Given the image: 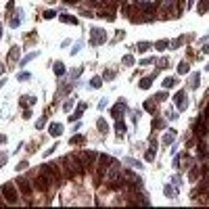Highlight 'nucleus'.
Listing matches in <instances>:
<instances>
[{
  "label": "nucleus",
  "instance_id": "nucleus-1",
  "mask_svg": "<svg viewBox=\"0 0 209 209\" xmlns=\"http://www.w3.org/2000/svg\"><path fill=\"white\" fill-rule=\"evenodd\" d=\"M63 169H65V176L67 178H73V176H82L86 169H84V165H82V159H80V155H73V153H69V155H65L63 157Z\"/></svg>",
  "mask_w": 209,
  "mask_h": 209
},
{
  "label": "nucleus",
  "instance_id": "nucleus-2",
  "mask_svg": "<svg viewBox=\"0 0 209 209\" xmlns=\"http://www.w3.org/2000/svg\"><path fill=\"white\" fill-rule=\"evenodd\" d=\"M0 192L4 197V201L11 203V205H17L19 203V188L15 182H4L2 186H0Z\"/></svg>",
  "mask_w": 209,
  "mask_h": 209
},
{
  "label": "nucleus",
  "instance_id": "nucleus-3",
  "mask_svg": "<svg viewBox=\"0 0 209 209\" xmlns=\"http://www.w3.org/2000/svg\"><path fill=\"white\" fill-rule=\"evenodd\" d=\"M40 172H42V174H46L52 182H59V184L63 182V174H61V169H59L56 163H42Z\"/></svg>",
  "mask_w": 209,
  "mask_h": 209
},
{
  "label": "nucleus",
  "instance_id": "nucleus-4",
  "mask_svg": "<svg viewBox=\"0 0 209 209\" xmlns=\"http://www.w3.org/2000/svg\"><path fill=\"white\" fill-rule=\"evenodd\" d=\"M80 159H82L84 169H86V172H92V169L96 167L98 153H94V151H84V153H80Z\"/></svg>",
  "mask_w": 209,
  "mask_h": 209
},
{
  "label": "nucleus",
  "instance_id": "nucleus-5",
  "mask_svg": "<svg viewBox=\"0 0 209 209\" xmlns=\"http://www.w3.org/2000/svg\"><path fill=\"white\" fill-rule=\"evenodd\" d=\"M52 184H55V182L50 180L46 174H42V172H38V176H36L34 180H32V186H34L36 190H42V192H46V190H48Z\"/></svg>",
  "mask_w": 209,
  "mask_h": 209
},
{
  "label": "nucleus",
  "instance_id": "nucleus-6",
  "mask_svg": "<svg viewBox=\"0 0 209 209\" xmlns=\"http://www.w3.org/2000/svg\"><path fill=\"white\" fill-rule=\"evenodd\" d=\"M117 163L115 157H109V155H98V176H103L104 172H109V167H113Z\"/></svg>",
  "mask_w": 209,
  "mask_h": 209
},
{
  "label": "nucleus",
  "instance_id": "nucleus-7",
  "mask_svg": "<svg viewBox=\"0 0 209 209\" xmlns=\"http://www.w3.org/2000/svg\"><path fill=\"white\" fill-rule=\"evenodd\" d=\"M107 40V32L100 27H92L90 29V46H98Z\"/></svg>",
  "mask_w": 209,
  "mask_h": 209
},
{
  "label": "nucleus",
  "instance_id": "nucleus-8",
  "mask_svg": "<svg viewBox=\"0 0 209 209\" xmlns=\"http://www.w3.org/2000/svg\"><path fill=\"white\" fill-rule=\"evenodd\" d=\"M15 184H17V188H19V192L23 197H29L32 195V182L29 180H25V178H23V176H19V178H15Z\"/></svg>",
  "mask_w": 209,
  "mask_h": 209
},
{
  "label": "nucleus",
  "instance_id": "nucleus-9",
  "mask_svg": "<svg viewBox=\"0 0 209 209\" xmlns=\"http://www.w3.org/2000/svg\"><path fill=\"white\" fill-rule=\"evenodd\" d=\"M125 111H128V107H125V103H124V100H119V103H117V104H115V107L111 109V115H113L115 119H121V115H124Z\"/></svg>",
  "mask_w": 209,
  "mask_h": 209
},
{
  "label": "nucleus",
  "instance_id": "nucleus-10",
  "mask_svg": "<svg viewBox=\"0 0 209 209\" xmlns=\"http://www.w3.org/2000/svg\"><path fill=\"white\" fill-rule=\"evenodd\" d=\"M174 98H176V104H178V109H180V111H184V109H186V104H188V100H186V92L180 90Z\"/></svg>",
  "mask_w": 209,
  "mask_h": 209
},
{
  "label": "nucleus",
  "instance_id": "nucleus-11",
  "mask_svg": "<svg viewBox=\"0 0 209 209\" xmlns=\"http://www.w3.org/2000/svg\"><path fill=\"white\" fill-rule=\"evenodd\" d=\"M207 128H209L207 121H205V119H199V121H197V125H195V134H197V136H205Z\"/></svg>",
  "mask_w": 209,
  "mask_h": 209
},
{
  "label": "nucleus",
  "instance_id": "nucleus-12",
  "mask_svg": "<svg viewBox=\"0 0 209 209\" xmlns=\"http://www.w3.org/2000/svg\"><path fill=\"white\" fill-rule=\"evenodd\" d=\"M84 111H86V103H80L77 104V109H75V113L73 115H69V121H75V119H80L84 115Z\"/></svg>",
  "mask_w": 209,
  "mask_h": 209
},
{
  "label": "nucleus",
  "instance_id": "nucleus-13",
  "mask_svg": "<svg viewBox=\"0 0 209 209\" xmlns=\"http://www.w3.org/2000/svg\"><path fill=\"white\" fill-rule=\"evenodd\" d=\"M153 80H155V75L142 77V80L138 82V88H140V90H146V88H151V86H153Z\"/></svg>",
  "mask_w": 209,
  "mask_h": 209
},
{
  "label": "nucleus",
  "instance_id": "nucleus-14",
  "mask_svg": "<svg viewBox=\"0 0 209 209\" xmlns=\"http://www.w3.org/2000/svg\"><path fill=\"white\" fill-rule=\"evenodd\" d=\"M48 132H50V136H61V134H63V125L61 124H50L48 125Z\"/></svg>",
  "mask_w": 209,
  "mask_h": 209
},
{
  "label": "nucleus",
  "instance_id": "nucleus-15",
  "mask_svg": "<svg viewBox=\"0 0 209 209\" xmlns=\"http://www.w3.org/2000/svg\"><path fill=\"white\" fill-rule=\"evenodd\" d=\"M199 176H201V169L199 167H190V172H188V180L190 182H199Z\"/></svg>",
  "mask_w": 209,
  "mask_h": 209
},
{
  "label": "nucleus",
  "instance_id": "nucleus-16",
  "mask_svg": "<svg viewBox=\"0 0 209 209\" xmlns=\"http://www.w3.org/2000/svg\"><path fill=\"white\" fill-rule=\"evenodd\" d=\"M115 130H117V138H124V132H125V121H124V119H117Z\"/></svg>",
  "mask_w": 209,
  "mask_h": 209
},
{
  "label": "nucleus",
  "instance_id": "nucleus-17",
  "mask_svg": "<svg viewBox=\"0 0 209 209\" xmlns=\"http://www.w3.org/2000/svg\"><path fill=\"white\" fill-rule=\"evenodd\" d=\"M100 86H103V77H100V75H94V77H92V80H90V88H94V90H98Z\"/></svg>",
  "mask_w": 209,
  "mask_h": 209
},
{
  "label": "nucleus",
  "instance_id": "nucleus-18",
  "mask_svg": "<svg viewBox=\"0 0 209 209\" xmlns=\"http://www.w3.org/2000/svg\"><path fill=\"white\" fill-rule=\"evenodd\" d=\"M59 21H63V23H71V25H77V19H75V17H71V15H61Z\"/></svg>",
  "mask_w": 209,
  "mask_h": 209
},
{
  "label": "nucleus",
  "instance_id": "nucleus-19",
  "mask_svg": "<svg viewBox=\"0 0 209 209\" xmlns=\"http://www.w3.org/2000/svg\"><path fill=\"white\" fill-rule=\"evenodd\" d=\"M52 69H55V73H56V75H65V71H67V69H65V65H63L61 61H59V63H55V67H52Z\"/></svg>",
  "mask_w": 209,
  "mask_h": 209
},
{
  "label": "nucleus",
  "instance_id": "nucleus-20",
  "mask_svg": "<svg viewBox=\"0 0 209 209\" xmlns=\"http://www.w3.org/2000/svg\"><path fill=\"white\" fill-rule=\"evenodd\" d=\"M174 140H176V132L172 130V132H167L165 136H163V144H172Z\"/></svg>",
  "mask_w": 209,
  "mask_h": 209
},
{
  "label": "nucleus",
  "instance_id": "nucleus-21",
  "mask_svg": "<svg viewBox=\"0 0 209 209\" xmlns=\"http://www.w3.org/2000/svg\"><path fill=\"white\" fill-rule=\"evenodd\" d=\"M186 40V36H182V38H178V40H174V42H169V46L167 48H172V50H176V48H180V44Z\"/></svg>",
  "mask_w": 209,
  "mask_h": 209
},
{
  "label": "nucleus",
  "instance_id": "nucleus-22",
  "mask_svg": "<svg viewBox=\"0 0 209 209\" xmlns=\"http://www.w3.org/2000/svg\"><path fill=\"white\" fill-rule=\"evenodd\" d=\"M8 59H11V61H17V59H19V46H13V48L8 50Z\"/></svg>",
  "mask_w": 209,
  "mask_h": 209
},
{
  "label": "nucleus",
  "instance_id": "nucleus-23",
  "mask_svg": "<svg viewBox=\"0 0 209 209\" xmlns=\"http://www.w3.org/2000/svg\"><path fill=\"white\" fill-rule=\"evenodd\" d=\"M96 125H98V130H100L103 134H107V132H109V125H107V121H104L103 117H100V119L96 121Z\"/></svg>",
  "mask_w": 209,
  "mask_h": 209
},
{
  "label": "nucleus",
  "instance_id": "nucleus-24",
  "mask_svg": "<svg viewBox=\"0 0 209 209\" xmlns=\"http://www.w3.org/2000/svg\"><path fill=\"white\" fill-rule=\"evenodd\" d=\"M69 142H71V144H84V142H86V138H84L82 134H75V136H71Z\"/></svg>",
  "mask_w": 209,
  "mask_h": 209
},
{
  "label": "nucleus",
  "instance_id": "nucleus-25",
  "mask_svg": "<svg viewBox=\"0 0 209 209\" xmlns=\"http://www.w3.org/2000/svg\"><path fill=\"white\" fill-rule=\"evenodd\" d=\"M167 46H169V42H167V40H157V42H155V48L159 50V52H161V50H165Z\"/></svg>",
  "mask_w": 209,
  "mask_h": 209
},
{
  "label": "nucleus",
  "instance_id": "nucleus-26",
  "mask_svg": "<svg viewBox=\"0 0 209 209\" xmlns=\"http://www.w3.org/2000/svg\"><path fill=\"white\" fill-rule=\"evenodd\" d=\"M163 192H165V195L169 197V199H172V197H176V195H178V188L174 190V186H169V184H167V186L163 188Z\"/></svg>",
  "mask_w": 209,
  "mask_h": 209
},
{
  "label": "nucleus",
  "instance_id": "nucleus-27",
  "mask_svg": "<svg viewBox=\"0 0 209 209\" xmlns=\"http://www.w3.org/2000/svg\"><path fill=\"white\" fill-rule=\"evenodd\" d=\"M148 48H151L148 42H138V44H136V50H138V52H146Z\"/></svg>",
  "mask_w": 209,
  "mask_h": 209
},
{
  "label": "nucleus",
  "instance_id": "nucleus-28",
  "mask_svg": "<svg viewBox=\"0 0 209 209\" xmlns=\"http://www.w3.org/2000/svg\"><path fill=\"white\" fill-rule=\"evenodd\" d=\"M188 71H190V65H188L186 61L178 65V73H182V75H184V73H188Z\"/></svg>",
  "mask_w": 209,
  "mask_h": 209
},
{
  "label": "nucleus",
  "instance_id": "nucleus-29",
  "mask_svg": "<svg viewBox=\"0 0 209 209\" xmlns=\"http://www.w3.org/2000/svg\"><path fill=\"white\" fill-rule=\"evenodd\" d=\"M209 8V0H201V4H199V15H205Z\"/></svg>",
  "mask_w": 209,
  "mask_h": 209
},
{
  "label": "nucleus",
  "instance_id": "nucleus-30",
  "mask_svg": "<svg viewBox=\"0 0 209 209\" xmlns=\"http://www.w3.org/2000/svg\"><path fill=\"white\" fill-rule=\"evenodd\" d=\"M36 56H38V52H29V55L25 56V59H21V63H19V65H21V67H23V65H25V63H29V61H34Z\"/></svg>",
  "mask_w": 209,
  "mask_h": 209
},
{
  "label": "nucleus",
  "instance_id": "nucleus-31",
  "mask_svg": "<svg viewBox=\"0 0 209 209\" xmlns=\"http://www.w3.org/2000/svg\"><path fill=\"white\" fill-rule=\"evenodd\" d=\"M190 88H192V90L199 88V73H192V77H190Z\"/></svg>",
  "mask_w": 209,
  "mask_h": 209
},
{
  "label": "nucleus",
  "instance_id": "nucleus-32",
  "mask_svg": "<svg viewBox=\"0 0 209 209\" xmlns=\"http://www.w3.org/2000/svg\"><path fill=\"white\" fill-rule=\"evenodd\" d=\"M29 77H32V73H29V71H21L19 75H17V80H19V82H27Z\"/></svg>",
  "mask_w": 209,
  "mask_h": 209
},
{
  "label": "nucleus",
  "instance_id": "nucleus-33",
  "mask_svg": "<svg viewBox=\"0 0 209 209\" xmlns=\"http://www.w3.org/2000/svg\"><path fill=\"white\" fill-rule=\"evenodd\" d=\"M155 100H157V103H163V100H167V92H157V94H155Z\"/></svg>",
  "mask_w": 209,
  "mask_h": 209
},
{
  "label": "nucleus",
  "instance_id": "nucleus-34",
  "mask_svg": "<svg viewBox=\"0 0 209 209\" xmlns=\"http://www.w3.org/2000/svg\"><path fill=\"white\" fill-rule=\"evenodd\" d=\"M124 65H125V67H132V65H134V56L132 55H125L124 56Z\"/></svg>",
  "mask_w": 209,
  "mask_h": 209
},
{
  "label": "nucleus",
  "instance_id": "nucleus-35",
  "mask_svg": "<svg viewBox=\"0 0 209 209\" xmlns=\"http://www.w3.org/2000/svg\"><path fill=\"white\" fill-rule=\"evenodd\" d=\"M42 17H44V19H55V17H56V13L48 8V11H44V15H42Z\"/></svg>",
  "mask_w": 209,
  "mask_h": 209
},
{
  "label": "nucleus",
  "instance_id": "nucleus-36",
  "mask_svg": "<svg viewBox=\"0 0 209 209\" xmlns=\"http://www.w3.org/2000/svg\"><path fill=\"white\" fill-rule=\"evenodd\" d=\"M155 103H157V100H146V103H144V109H148V111H155Z\"/></svg>",
  "mask_w": 209,
  "mask_h": 209
},
{
  "label": "nucleus",
  "instance_id": "nucleus-37",
  "mask_svg": "<svg viewBox=\"0 0 209 209\" xmlns=\"http://www.w3.org/2000/svg\"><path fill=\"white\" fill-rule=\"evenodd\" d=\"M44 125H46V117H40L38 121H36V128H38V130H42Z\"/></svg>",
  "mask_w": 209,
  "mask_h": 209
},
{
  "label": "nucleus",
  "instance_id": "nucleus-38",
  "mask_svg": "<svg viewBox=\"0 0 209 209\" xmlns=\"http://www.w3.org/2000/svg\"><path fill=\"white\" fill-rule=\"evenodd\" d=\"M163 86H165V88H172V86H174V77H165V80H163Z\"/></svg>",
  "mask_w": 209,
  "mask_h": 209
},
{
  "label": "nucleus",
  "instance_id": "nucleus-39",
  "mask_svg": "<svg viewBox=\"0 0 209 209\" xmlns=\"http://www.w3.org/2000/svg\"><path fill=\"white\" fill-rule=\"evenodd\" d=\"M27 165H29V163H27L25 159H23V161H19V163H17V172H21V169H25Z\"/></svg>",
  "mask_w": 209,
  "mask_h": 209
},
{
  "label": "nucleus",
  "instance_id": "nucleus-40",
  "mask_svg": "<svg viewBox=\"0 0 209 209\" xmlns=\"http://www.w3.org/2000/svg\"><path fill=\"white\" fill-rule=\"evenodd\" d=\"M111 77H115V71H104V75H103V80H111Z\"/></svg>",
  "mask_w": 209,
  "mask_h": 209
},
{
  "label": "nucleus",
  "instance_id": "nucleus-41",
  "mask_svg": "<svg viewBox=\"0 0 209 209\" xmlns=\"http://www.w3.org/2000/svg\"><path fill=\"white\" fill-rule=\"evenodd\" d=\"M144 157H146V161H151V159H153V157H155V146L151 148V151H146V155H144Z\"/></svg>",
  "mask_w": 209,
  "mask_h": 209
},
{
  "label": "nucleus",
  "instance_id": "nucleus-42",
  "mask_svg": "<svg viewBox=\"0 0 209 209\" xmlns=\"http://www.w3.org/2000/svg\"><path fill=\"white\" fill-rule=\"evenodd\" d=\"M125 163H132L134 167H142V163H140V161H136V159H125Z\"/></svg>",
  "mask_w": 209,
  "mask_h": 209
},
{
  "label": "nucleus",
  "instance_id": "nucleus-43",
  "mask_svg": "<svg viewBox=\"0 0 209 209\" xmlns=\"http://www.w3.org/2000/svg\"><path fill=\"white\" fill-rule=\"evenodd\" d=\"M159 67H161V69H165V67H169V61H167V59H161V61H159Z\"/></svg>",
  "mask_w": 209,
  "mask_h": 209
},
{
  "label": "nucleus",
  "instance_id": "nucleus-44",
  "mask_svg": "<svg viewBox=\"0 0 209 209\" xmlns=\"http://www.w3.org/2000/svg\"><path fill=\"white\" fill-rule=\"evenodd\" d=\"M71 107H73V100H67V103L63 104V109H65V111H71Z\"/></svg>",
  "mask_w": 209,
  "mask_h": 209
},
{
  "label": "nucleus",
  "instance_id": "nucleus-45",
  "mask_svg": "<svg viewBox=\"0 0 209 209\" xmlns=\"http://www.w3.org/2000/svg\"><path fill=\"white\" fill-rule=\"evenodd\" d=\"M11 25H13V27H17V25H19V17H17V15L11 19Z\"/></svg>",
  "mask_w": 209,
  "mask_h": 209
},
{
  "label": "nucleus",
  "instance_id": "nucleus-46",
  "mask_svg": "<svg viewBox=\"0 0 209 209\" xmlns=\"http://www.w3.org/2000/svg\"><path fill=\"white\" fill-rule=\"evenodd\" d=\"M151 63H155V59H142L140 65H151Z\"/></svg>",
  "mask_w": 209,
  "mask_h": 209
},
{
  "label": "nucleus",
  "instance_id": "nucleus-47",
  "mask_svg": "<svg viewBox=\"0 0 209 209\" xmlns=\"http://www.w3.org/2000/svg\"><path fill=\"white\" fill-rule=\"evenodd\" d=\"M4 161H7V153H0V167L4 165Z\"/></svg>",
  "mask_w": 209,
  "mask_h": 209
},
{
  "label": "nucleus",
  "instance_id": "nucleus-48",
  "mask_svg": "<svg viewBox=\"0 0 209 209\" xmlns=\"http://www.w3.org/2000/svg\"><path fill=\"white\" fill-rule=\"evenodd\" d=\"M80 73H82V69H75V71H71V77L75 80V77H80Z\"/></svg>",
  "mask_w": 209,
  "mask_h": 209
},
{
  "label": "nucleus",
  "instance_id": "nucleus-49",
  "mask_svg": "<svg viewBox=\"0 0 209 209\" xmlns=\"http://www.w3.org/2000/svg\"><path fill=\"white\" fill-rule=\"evenodd\" d=\"M32 117V111H29V109H25V111H23V119H29Z\"/></svg>",
  "mask_w": 209,
  "mask_h": 209
},
{
  "label": "nucleus",
  "instance_id": "nucleus-50",
  "mask_svg": "<svg viewBox=\"0 0 209 209\" xmlns=\"http://www.w3.org/2000/svg\"><path fill=\"white\" fill-rule=\"evenodd\" d=\"M75 52H80V44H75V46L71 48V55H75Z\"/></svg>",
  "mask_w": 209,
  "mask_h": 209
},
{
  "label": "nucleus",
  "instance_id": "nucleus-51",
  "mask_svg": "<svg viewBox=\"0 0 209 209\" xmlns=\"http://www.w3.org/2000/svg\"><path fill=\"white\" fill-rule=\"evenodd\" d=\"M27 104H36V96H29L27 98Z\"/></svg>",
  "mask_w": 209,
  "mask_h": 209
},
{
  "label": "nucleus",
  "instance_id": "nucleus-52",
  "mask_svg": "<svg viewBox=\"0 0 209 209\" xmlns=\"http://www.w3.org/2000/svg\"><path fill=\"white\" fill-rule=\"evenodd\" d=\"M4 142H7V136H4V134H0V144H4Z\"/></svg>",
  "mask_w": 209,
  "mask_h": 209
},
{
  "label": "nucleus",
  "instance_id": "nucleus-53",
  "mask_svg": "<svg viewBox=\"0 0 209 209\" xmlns=\"http://www.w3.org/2000/svg\"><path fill=\"white\" fill-rule=\"evenodd\" d=\"M67 4H75V2H80V0H65Z\"/></svg>",
  "mask_w": 209,
  "mask_h": 209
},
{
  "label": "nucleus",
  "instance_id": "nucleus-54",
  "mask_svg": "<svg viewBox=\"0 0 209 209\" xmlns=\"http://www.w3.org/2000/svg\"><path fill=\"white\" fill-rule=\"evenodd\" d=\"M203 52H207V55H209V46H205V48H203Z\"/></svg>",
  "mask_w": 209,
  "mask_h": 209
},
{
  "label": "nucleus",
  "instance_id": "nucleus-55",
  "mask_svg": "<svg viewBox=\"0 0 209 209\" xmlns=\"http://www.w3.org/2000/svg\"><path fill=\"white\" fill-rule=\"evenodd\" d=\"M2 71H4V65H2V63H0V73H2Z\"/></svg>",
  "mask_w": 209,
  "mask_h": 209
},
{
  "label": "nucleus",
  "instance_id": "nucleus-56",
  "mask_svg": "<svg viewBox=\"0 0 209 209\" xmlns=\"http://www.w3.org/2000/svg\"><path fill=\"white\" fill-rule=\"evenodd\" d=\"M205 69H207V71H209V63H207V67H205Z\"/></svg>",
  "mask_w": 209,
  "mask_h": 209
},
{
  "label": "nucleus",
  "instance_id": "nucleus-57",
  "mask_svg": "<svg viewBox=\"0 0 209 209\" xmlns=\"http://www.w3.org/2000/svg\"><path fill=\"white\" fill-rule=\"evenodd\" d=\"M0 36H2V29H0Z\"/></svg>",
  "mask_w": 209,
  "mask_h": 209
}]
</instances>
